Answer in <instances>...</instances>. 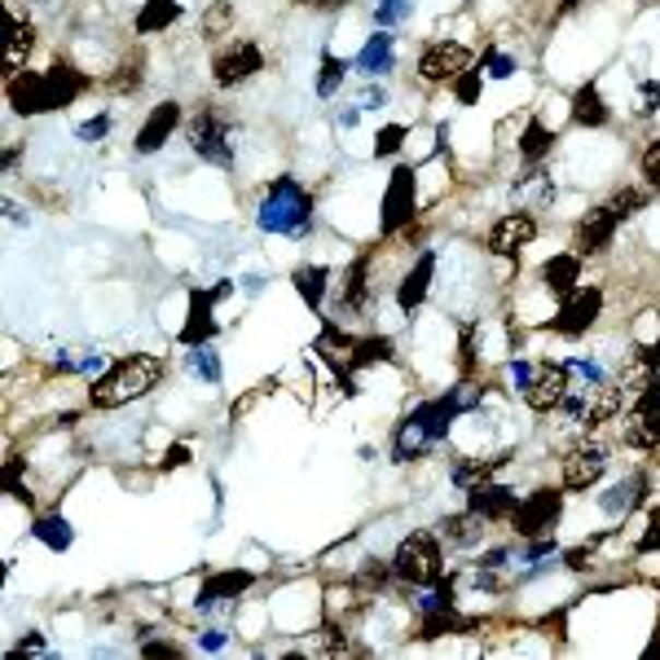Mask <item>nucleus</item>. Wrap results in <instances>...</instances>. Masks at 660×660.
<instances>
[{
    "label": "nucleus",
    "mask_w": 660,
    "mask_h": 660,
    "mask_svg": "<svg viewBox=\"0 0 660 660\" xmlns=\"http://www.w3.org/2000/svg\"><path fill=\"white\" fill-rule=\"evenodd\" d=\"M559 516H564V493L559 488H533L529 498L511 511V529L533 542V538H546L559 525Z\"/></svg>",
    "instance_id": "nucleus-8"
},
{
    "label": "nucleus",
    "mask_w": 660,
    "mask_h": 660,
    "mask_svg": "<svg viewBox=\"0 0 660 660\" xmlns=\"http://www.w3.org/2000/svg\"><path fill=\"white\" fill-rule=\"evenodd\" d=\"M538 238V221L529 212H511L488 229V251L493 256H520V247H529Z\"/></svg>",
    "instance_id": "nucleus-19"
},
{
    "label": "nucleus",
    "mask_w": 660,
    "mask_h": 660,
    "mask_svg": "<svg viewBox=\"0 0 660 660\" xmlns=\"http://www.w3.org/2000/svg\"><path fill=\"white\" fill-rule=\"evenodd\" d=\"M599 313H603V291L599 286H577L573 295H564L559 299V313H555V330L559 335H586V330L599 321Z\"/></svg>",
    "instance_id": "nucleus-12"
},
{
    "label": "nucleus",
    "mask_w": 660,
    "mask_h": 660,
    "mask_svg": "<svg viewBox=\"0 0 660 660\" xmlns=\"http://www.w3.org/2000/svg\"><path fill=\"white\" fill-rule=\"evenodd\" d=\"M45 84H49V102H54V110H67V106L89 89V75H84V71H75L71 62H54V67L45 71Z\"/></svg>",
    "instance_id": "nucleus-23"
},
{
    "label": "nucleus",
    "mask_w": 660,
    "mask_h": 660,
    "mask_svg": "<svg viewBox=\"0 0 660 660\" xmlns=\"http://www.w3.org/2000/svg\"><path fill=\"white\" fill-rule=\"evenodd\" d=\"M119 71H123V75H115V89H119V93H137L141 80H145V75H141V58H137V62H123Z\"/></svg>",
    "instance_id": "nucleus-50"
},
{
    "label": "nucleus",
    "mask_w": 660,
    "mask_h": 660,
    "mask_svg": "<svg viewBox=\"0 0 660 660\" xmlns=\"http://www.w3.org/2000/svg\"><path fill=\"white\" fill-rule=\"evenodd\" d=\"M467 629H475V621H467V616H458L453 608H445V612H427V616H423L419 638H445V634H467Z\"/></svg>",
    "instance_id": "nucleus-34"
},
{
    "label": "nucleus",
    "mask_w": 660,
    "mask_h": 660,
    "mask_svg": "<svg viewBox=\"0 0 660 660\" xmlns=\"http://www.w3.org/2000/svg\"><path fill=\"white\" fill-rule=\"evenodd\" d=\"M401 145H405V123H388V128H379V137H375V158H392Z\"/></svg>",
    "instance_id": "nucleus-43"
},
{
    "label": "nucleus",
    "mask_w": 660,
    "mask_h": 660,
    "mask_svg": "<svg viewBox=\"0 0 660 660\" xmlns=\"http://www.w3.org/2000/svg\"><path fill=\"white\" fill-rule=\"evenodd\" d=\"M264 234H286V238H304L313 229V199L295 177H273V186L260 199L256 212Z\"/></svg>",
    "instance_id": "nucleus-3"
},
{
    "label": "nucleus",
    "mask_w": 660,
    "mask_h": 660,
    "mask_svg": "<svg viewBox=\"0 0 660 660\" xmlns=\"http://www.w3.org/2000/svg\"><path fill=\"white\" fill-rule=\"evenodd\" d=\"M616 225H621V212L612 208V203H603V208H594L581 225H577V256H599V251H608L612 247V238H616Z\"/></svg>",
    "instance_id": "nucleus-16"
},
{
    "label": "nucleus",
    "mask_w": 660,
    "mask_h": 660,
    "mask_svg": "<svg viewBox=\"0 0 660 660\" xmlns=\"http://www.w3.org/2000/svg\"><path fill=\"white\" fill-rule=\"evenodd\" d=\"M10 106H14V115H49L54 102H49L45 71H14L10 75Z\"/></svg>",
    "instance_id": "nucleus-18"
},
{
    "label": "nucleus",
    "mask_w": 660,
    "mask_h": 660,
    "mask_svg": "<svg viewBox=\"0 0 660 660\" xmlns=\"http://www.w3.org/2000/svg\"><path fill=\"white\" fill-rule=\"evenodd\" d=\"M186 137H190V150L203 158V163H216V168H234V150H229V123H225V115H216L212 106H203L195 119H190V128H186Z\"/></svg>",
    "instance_id": "nucleus-5"
},
{
    "label": "nucleus",
    "mask_w": 660,
    "mask_h": 660,
    "mask_svg": "<svg viewBox=\"0 0 660 660\" xmlns=\"http://www.w3.org/2000/svg\"><path fill=\"white\" fill-rule=\"evenodd\" d=\"M516 507H520V503H516V488H507V484L484 480V484H471V488H467V511H475L484 525H488V520H511Z\"/></svg>",
    "instance_id": "nucleus-17"
},
{
    "label": "nucleus",
    "mask_w": 660,
    "mask_h": 660,
    "mask_svg": "<svg viewBox=\"0 0 660 660\" xmlns=\"http://www.w3.org/2000/svg\"><path fill=\"white\" fill-rule=\"evenodd\" d=\"M344 71L349 62H340L335 54H321V75H317V97H335L340 84H344Z\"/></svg>",
    "instance_id": "nucleus-38"
},
{
    "label": "nucleus",
    "mask_w": 660,
    "mask_h": 660,
    "mask_svg": "<svg viewBox=\"0 0 660 660\" xmlns=\"http://www.w3.org/2000/svg\"><path fill=\"white\" fill-rule=\"evenodd\" d=\"M177 19H181V5H177V0H145L141 14H137V32H141V36L168 32Z\"/></svg>",
    "instance_id": "nucleus-30"
},
{
    "label": "nucleus",
    "mask_w": 660,
    "mask_h": 660,
    "mask_svg": "<svg viewBox=\"0 0 660 660\" xmlns=\"http://www.w3.org/2000/svg\"><path fill=\"white\" fill-rule=\"evenodd\" d=\"M467 67H471V49L458 45V40H436V45H427V49L419 54V75H423L427 84H449V80H458Z\"/></svg>",
    "instance_id": "nucleus-13"
},
{
    "label": "nucleus",
    "mask_w": 660,
    "mask_h": 660,
    "mask_svg": "<svg viewBox=\"0 0 660 660\" xmlns=\"http://www.w3.org/2000/svg\"><path fill=\"white\" fill-rule=\"evenodd\" d=\"M392 62H397V45H392V36L388 32H379V36H370L366 40V49L357 54V71L362 75H384V71H392Z\"/></svg>",
    "instance_id": "nucleus-27"
},
{
    "label": "nucleus",
    "mask_w": 660,
    "mask_h": 660,
    "mask_svg": "<svg viewBox=\"0 0 660 660\" xmlns=\"http://www.w3.org/2000/svg\"><path fill=\"white\" fill-rule=\"evenodd\" d=\"M551 145H555V132L533 115V119L525 123V132H520V154H525L529 163H542V158L551 154Z\"/></svg>",
    "instance_id": "nucleus-33"
},
{
    "label": "nucleus",
    "mask_w": 660,
    "mask_h": 660,
    "mask_svg": "<svg viewBox=\"0 0 660 660\" xmlns=\"http://www.w3.org/2000/svg\"><path fill=\"white\" fill-rule=\"evenodd\" d=\"M106 132H110V115H97V119H89V123H80V128H75V137H80V141H89V145H93V141H102Z\"/></svg>",
    "instance_id": "nucleus-53"
},
{
    "label": "nucleus",
    "mask_w": 660,
    "mask_h": 660,
    "mask_svg": "<svg viewBox=\"0 0 660 660\" xmlns=\"http://www.w3.org/2000/svg\"><path fill=\"white\" fill-rule=\"evenodd\" d=\"M384 102H388V89H375V84H370V89L362 93V106H366V110H379Z\"/></svg>",
    "instance_id": "nucleus-58"
},
{
    "label": "nucleus",
    "mask_w": 660,
    "mask_h": 660,
    "mask_svg": "<svg viewBox=\"0 0 660 660\" xmlns=\"http://www.w3.org/2000/svg\"><path fill=\"white\" fill-rule=\"evenodd\" d=\"M379 362H392V340H388V335L353 340V349H349V370H362V366H379Z\"/></svg>",
    "instance_id": "nucleus-32"
},
{
    "label": "nucleus",
    "mask_w": 660,
    "mask_h": 660,
    "mask_svg": "<svg viewBox=\"0 0 660 660\" xmlns=\"http://www.w3.org/2000/svg\"><path fill=\"white\" fill-rule=\"evenodd\" d=\"M445 608H453V577H449V581H445V577L432 581V590L419 599V612H423V616H427V612H445Z\"/></svg>",
    "instance_id": "nucleus-40"
},
{
    "label": "nucleus",
    "mask_w": 660,
    "mask_h": 660,
    "mask_svg": "<svg viewBox=\"0 0 660 660\" xmlns=\"http://www.w3.org/2000/svg\"><path fill=\"white\" fill-rule=\"evenodd\" d=\"M168 375V362L154 353H132L123 362H115L93 388H89V405L93 410H119L137 397H145L150 388H158V379Z\"/></svg>",
    "instance_id": "nucleus-2"
},
{
    "label": "nucleus",
    "mask_w": 660,
    "mask_h": 660,
    "mask_svg": "<svg viewBox=\"0 0 660 660\" xmlns=\"http://www.w3.org/2000/svg\"><path fill=\"white\" fill-rule=\"evenodd\" d=\"M295 5H304V10H321V14H330V10H344V5H353V0H295Z\"/></svg>",
    "instance_id": "nucleus-57"
},
{
    "label": "nucleus",
    "mask_w": 660,
    "mask_h": 660,
    "mask_svg": "<svg viewBox=\"0 0 660 660\" xmlns=\"http://www.w3.org/2000/svg\"><path fill=\"white\" fill-rule=\"evenodd\" d=\"M203 647H208V651H221V647H225V634H221V629H208V634H203Z\"/></svg>",
    "instance_id": "nucleus-61"
},
{
    "label": "nucleus",
    "mask_w": 660,
    "mask_h": 660,
    "mask_svg": "<svg viewBox=\"0 0 660 660\" xmlns=\"http://www.w3.org/2000/svg\"><path fill=\"white\" fill-rule=\"evenodd\" d=\"M432 278H436V251H423V256L414 260V269L401 278V286H397V304H401L405 313H414V308L427 299Z\"/></svg>",
    "instance_id": "nucleus-22"
},
{
    "label": "nucleus",
    "mask_w": 660,
    "mask_h": 660,
    "mask_svg": "<svg viewBox=\"0 0 660 660\" xmlns=\"http://www.w3.org/2000/svg\"><path fill=\"white\" fill-rule=\"evenodd\" d=\"M256 71H264V54H260V45H251V40H234L229 49H221V54L212 58V80H216L221 89H238V84H247Z\"/></svg>",
    "instance_id": "nucleus-11"
},
{
    "label": "nucleus",
    "mask_w": 660,
    "mask_h": 660,
    "mask_svg": "<svg viewBox=\"0 0 660 660\" xmlns=\"http://www.w3.org/2000/svg\"><path fill=\"white\" fill-rule=\"evenodd\" d=\"M603 538H590V542H581V546H573V551H564V564L573 568V573H586L590 568V555H594V546H599Z\"/></svg>",
    "instance_id": "nucleus-47"
},
{
    "label": "nucleus",
    "mask_w": 660,
    "mask_h": 660,
    "mask_svg": "<svg viewBox=\"0 0 660 660\" xmlns=\"http://www.w3.org/2000/svg\"><path fill=\"white\" fill-rule=\"evenodd\" d=\"M190 370H195V375H203L208 384H221V362H216L212 344H199V349L190 353Z\"/></svg>",
    "instance_id": "nucleus-41"
},
{
    "label": "nucleus",
    "mask_w": 660,
    "mask_h": 660,
    "mask_svg": "<svg viewBox=\"0 0 660 660\" xmlns=\"http://www.w3.org/2000/svg\"><path fill=\"white\" fill-rule=\"evenodd\" d=\"M23 651H32V656H36V651H45V638H40V634H27V638L19 643V656H23Z\"/></svg>",
    "instance_id": "nucleus-60"
},
{
    "label": "nucleus",
    "mask_w": 660,
    "mask_h": 660,
    "mask_svg": "<svg viewBox=\"0 0 660 660\" xmlns=\"http://www.w3.org/2000/svg\"><path fill=\"white\" fill-rule=\"evenodd\" d=\"M568 388H573V366L542 362V366H533V379H529V388H525V401L546 414V410H555V405L564 401Z\"/></svg>",
    "instance_id": "nucleus-14"
},
{
    "label": "nucleus",
    "mask_w": 660,
    "mask_h": 660,
    "mask_svg": "<svg viewBox=\"0 0 660 660\" xmlns=\"http://www.w3.org/2000/svg\"><path fill=\"white\" fill-rule=\"evenodd\" d=\"M480 529H484V520L475 516V511H467V516H449V520H440V533L453 542V546H471L475 538H480Z\"/></svg>",
    "instance_id": "nucleus-37"
},
{
    "label": "nucleus",
    "mask_w": 660,
    "mask_h": 660,
    "mask_svg": "<svg viewBox=\"0 0 660 660\" xmlns=\"http://www.w3.org/2000/svg\"><path fill=\"white\" fill-rule=\"evenodd\" d=\"M507 462V453H498V458H475V462H458L453 467V484L458 488H471V484H484L493 471H498Z\"/></svg>",
    "instance_id": "nucleus-36"
},
{
    "label": "nucleus",
    "mask_w": 660,
    "mask_h": 660,
    "mask_svg": "<svg viewBox=\"0 0 660 660\" xmlns=\"http://www.w3.org/2000/svg\"><path fill=\"white\" fill-rule=\"evenodd\" d=\"M480 80H484V71H471V67L453 80V93H458V102H462V106H471V102L480 97Z\"/></svg>",
    "instance_id": "nucleus-46"
},
{
    "label": "nucleus",
    "mask_w": 660,
    "mask_h": 660,
    "mask_svg": "<svg viewBox=\"0 0 660 660\" xmlns=\"http://www.w3.org/2000/svg\"><path fill=\"white\" fill-rule=\"evenodd\" d=\"M511 195H516L520 208H546V203H555V181L546 173H529V177L516 181Z\"/></svg>",
    "instance_id": "nucleus-31"
},
{
    "label": "nucleus",
    "mask_w": 660,
    "mask_h": 660,
    "mask_svg": "<svg viewBox=\"0 0 660 660\" xmlns=\"http://www.w3.org/2000/svg\"><path fill=\"white\" fill-rule=\"evenodd\" d=\"M229 291H234V282H216L212 291H203V286L190 291V313H186V326H181V344H186V349H199V344H212V340H216V317H212V308H216V299H225Z\"/></svg>",
    "instance_id": "nucleus-9"
},
{
    "label": "nucleus",
    "mask_w": 660,
    "mask_h": 660,
    "mask_svg": "<svg viewBox=\"0 0 660 660\" xmlns=\"http://www.w3.org/2000/svg\"><path fill=\"white\" fill-rule=\"evenodd\" d=\"M621 388L616 384H594V388H568L564 392V410L573 414V423H581V427H599V423H608V419H616L621 414Z\"/></svg>",
    "instance_id": "nucleus-6"
},
{
    "label": "nucleus",
    "mask_w": 660,
    "mask_h": 660,
    "mask_svg": "<svg viewBox=\"0 0 660 660\" xmlns=\"http://www.w3.org/2000/svg\"><path fill=\"white\" fill-rule=\"evenodd\" d=\"M5 493L14 503H32V493L23 488V458H10L5 462Z\"/></svg>",
    "instance_id": "nucleus-45"
},
{
    "label": "nucleus",
    "mask_w": 660,
    "mask_h": 660,
    "mask_svg": "<svg viewBox=\"0 0 660 660\" xmlns=\"http://www.w3.org/2000/svg\"><path fill=\"white\" fill-rule=\"evenodd\" d=\"M392 573L410 586H432L445 577V555H440V542L432 533H410L397 555H392Z\"/></svg>",
    "instance_id": "nucleus-4"
},
{
    "label": "nucleus",
    "mask_w": 660,
    "mask_h": 660,
    "mask_svg": "<svg viewBox=\"0 0 660 660\" xmlns=\"http://www.w3.org/2000/svg\"><path fill=\"white\" fill-rule=\"evenodd\" d=\"M414 212H419V177H414V168H405V163H401V168L392 173V181H388V195H384L379 229L397 234V229H405L414 221Z\"/></svg>",
    "instance_id": "nucleus-10"
},
{
    "label": "nucleus",
    "mask_w": 660,
    "mask_h": 660,
    "mask_svg": "<svg viewBox=\"0 0 660 660\" xmlns=\"http://www.w3.org/2000/svg\"><path fill=\"white\" fill-rule=\"evenodd\" d=\"M656 458H660V445H656Z\"/></svg>",
    "instance_id": "nucleus-62"
},
{
    "label": "nucleus",
    "mask_w": 660,
    "mask_h": 660,
    "mask_svg": "<svg viewBox=\"0 0 660 660\" xmlns=\"http://www.w3.org/2000/svg\"><path fill=\"white\" fill-rule=\"evenodd\" d=\"M475 405H480V388H475V384H458V388H449L445 397L423 401L419 410H410L405 423L397 427V445H392L397 462H414V458H423L427 449H436V445L449 436L453 419H462V414L475 410Z\"/></svg>",
    "instance_id": "nucleus-1"
},
{
    "label": "nucleus",
    "mask_w": 660,
    "mask_h": 660,
    "mask_svg": "<svg viewBox=\"0 0 660 660\" xmlns=\"http://www.w3.org/2000/svg\"><path fill=\"white\" fill-rule=\"evenodd\" d=\"M370 256H362V260H353V269L344 273V291H340V313H357V308H366V299H370Z\"/></svg>",
    "instance_id": "nucleus-28"
},
{
    "label": "nucleus",
    "mask_w": 660,
    "mask_h": 660,
    "mask_svg": "<svg viewBox=\"0 0 660 660\" xmlns=\"http://www.w3.org/2000/svg\"><path fill=\"white\" fill-rule=\"evenodd\" d=\"M643 493H647V475L638 471V475H629V480H621V484H612L603 498H599V507L608 511V516H629L638 503H643Z\"/></svg>",
    "instance_id": "nucleus-25"
},
{
    "label": "nucleus",
    "mask_w": 660,
    "mask_h": 660,
    "mask_svg": "<svg viewBox=\"0 0 660 660\" xmlns=\"http://www.w3.org/2000/svg\"><path fill=\"white\" fill-rule=\"evenodd\" d=\"M660 551V507H651L647 516V533L638 538V555H656Z\"/></svg>",
    "instance_id": "nucleus-49"
},
{
    "label": "nucleus",
    "mask_w": 660,
    "mask_h": 660,
    "mask_svg": "<svg viewBox=\"0 0 660 660\" xmlns=\"http://www.w3.org/2000/svg\"><path fill=\"white\" fill-rule=\"evenodd\" d=\"M484 62H488V75H493V80H507V75L516 71V62L503 58V54H484Z\"/></svg>",
    "instance_id": "nucleus-55"
},
{
    "label": "nucleus",
    "mask_w": 660,
    "mask_h": 660,
    "mask_svg": "<svg viewBox=\"0 0 660 660\" xmlns=\"http://www.w3.org/2000/svg\"><path fill=\"white\" fill-rule=\"evenodd\" d=\"M256 586V573H247V568H225V573H212V577H203V586H199V608H216V603H225V599H238L243 590H251Z\"/></svg>",
    "instance_id": "nucleus-21"
},
{
    "label": "nucleus",
    "mask_w": 660,
    "mask_h": 660,
    "mask_svg": "<svg viewBox=\"0 0 660 660\" xmlns=\"http://www.w3.org/2000/svg\"><path fill=\"white\" fill-rule=\"evenodd\" d=\"M181 128V106L168 97V102H158L150 115H145V123L137 128V154H154V150H163V141H168L173 132Z\"/></svg>",
    "instance_id": "nucleus-20"
},
{
    "label": "nucleus",
    "mask_w": 660,
    "mask_h": 660,
    "mask_svg": "<svg viewBox=\"0 0 660 660\" xmlns=\"http://www.w3.org/2000/svg\"><path fill=\"white\" fill-rule=\"evenodd\" d=\"M229 19H234V5H229V0H216V5L203 14V40H216L229 27Z\"/></svg>",
    "instance_id": "nucleus-42"
},
{
    "label": "nucleus",
    "mask_w": 660,
    "mask_h": 660,
    "mask_svg": "<svg viewBox=\"0 0 660 660\" xmlns=\"http://www.w3.org/2000/svg\"><path fill=\"white\" fill-rule=\"evenodd\" d=\"M621 440L629 449H656L660 445V379H647L634 410L621 423Z\"/></svg>",
    "instance_id": "nucleus-7"
},
{
    "label": "nucleus",
    "mask_w": 660,
    "mask_h": 660,
    "mask_svg": "<svg viewBox=\"0 0 660 660\" xmlns=\"http://www.w3.org/2000/svg\"><path fill=\"white\" fill-rule=\"evenodd\" d=\"M656 106H660V84L651 80V84H643V93H638V110H643V115H651Z\"/></svg>",
    "instance_id": "nucleus-56"
},
{
    "label": "nucleus",
    "mask_w": 660,
    "mask_h": 660,
    "mask_svg": "<svg viewBox=\"0 0 660 660\" xmlns=\"http://www.w3.org/2000/svg\"><path fill=\"white\" fill-rule=\"evenodd\" d=\"M32 538H36V542H45V546H49V551H58V555H62V551H71V542H75V533H71V525H67L62 516H40V520H36V529H32Z\"/></svg>",
    "instance_id": "nucleus-35"
},
{
    "label": "nucleus",
    "mask_w": 660,
    "mask_h": 660,
    "mask_svg": "<svg viewBox=\"0 0 660 660\" xmlns=\"http://www.w3.org/2000/svg\"><path fill=\"white\" fill-rule=\"evenodd\" d=\"M177 467H190V445H168L158 458V471H177Z\"/></svg>",
    "instance_id": "nucleus-52"
},
{
    "label": "nucleus",
    "mask_w": 660,
    "mask_h": 660,
    "mask_svg": "<svg viewBox=\"0 0 660 660\" xmlns=\"http://www.w3.org/2000/svg\"><path fill=\"white\" fill-rule=\"evenodd\" d=\"M603 471H608V449L586 440V445L568 449V458H564V488H590L603 480Z\"/></svg>",
    "instance_id": "nucleus-15"
},
{
    "label": "nucleus",
    "mask_w": 660,
    "mask_h": 660,
    "mask_svg": "<svg viewBox=\"0 0 660 660\" xmlns=\"http://www.w3.org/2000/svg\"><path fill=\"white\" fill-rule=\"evenodd\" d=\"M643 177H647V186H651V190H660V137L643 150Z\"/></svg>",
    "instance_id": "nucleus-48"
},
{
    "label": "nucleus",
    "mask_w": 660,
    "mask_h": 660,
    "mask_svg": "<svg viewBox=\"0 0 660 660\" xmlns=\"http://www.w3.org/2000/svg\"><path fill=\"white\" fill-rule=\"evenodd\" d=\"M511 379H516V388L525 392V388H529V379H533V366H525V362H511Z\"/></svg>",
    "instance_id": "nucleus-59"
},
{
    "label": "nucleus",
    "mask_w": 660,
    "mask_h": 660,
    "mask_svg": "<svg viewBox=\"0 0 660 660\" xmlns=\"http://www.w3.org/2000/svg\"><path fill=\"white\" fill-rule=\"evenodd\" d=\"M32 49H36V27L19 19V23H14V36H10V71H19Z\"/></svg>",
    "instance_id": "nucleus-39"
},
{
    "label": "nucleus",
    "mask_w": 660,
    "mask_h": 660,
    "mask_svg": "<svg viewBox=\"0 0 660 660\" xmlns=\"http://www.w3.org/2000/svg\"><path fill=\"white\" fill-rule=\"evenodd\" d=\"M141 656H150V660H181L186 647H177V643H145Z\"/></svg>",
    "instance_id": "nucleus-54"
},
{
    "label": "nucleus",
    "mask_w": 660,
    "mask_h": 660,
    "mask_svg": "<svg viewBox=\"0 0 660 660\" xmlns=\"http://www.w3.org/2000/svg\"><path fill=\"white\" fill-rule=\"evenodd\" d=\"M410 10H414V0H379L375 23H379V27H397V23L410 19Z\"/></svg>",
    "instance_id": "nucleus-44"
},
{
    "label": "nucleus",
    "mask_w": 660,
    "mask_h": 660,
    "mask_svg": "<svg viewBox=\"0 0 660 660\" xmlns=\"http://www.w3.org/2000/svg\"><path fill=\"white\" fill-rule=\"evenodd\" d=\"M573 123H581V128H603L608 123V102H603V93H599L594 80H586L573 93Z\"/></svg>",
    "instance_id": "nucleus-26"
},
{
    "label": "nucleus",
    "mask_w": 660,
    "mask_h": 660,
    "mask_svg": "<svg viewBox=\"0 0 660 660\" xmlns=\"http://www.w3.org/2000/svg\"><path fill=\"white\" fill-rule=\"evenodd\" d=\"M643 203H647V195H643V190H621V195L612 199V208L621 212V221H629V216H634Z\"/></svg>",
    "instance_id": "nucleus-51"
},
{
    "label": "nucleus",
    "mask_w": 660,
    "mask_h": 660,
    "mask_svg": "<svg viewBox=\"0 0 660 660\" xmlns=\"http://www.w3.org/2000/svg\"><path fill=\"white\" fill-rule=\"evenodd\" d=\"M542 282H546V291H551L555 299L573 295V291H577V282H581V256H577V251H559V256H551V260L542 264Z\"/></svg>",
    "instance_id": "nucleus-24"
},
{
    "label": "nucleus",
    "mask_w": 660,
    "mask_h": 660,
    "mask_svg": "<svg viewBox=\"0 0 660 660\" xmlns=\"http://www.w3.org/2000/svg\"><path fill=\"white\" fill-rule=\"evenodd\" d=\"M291 282H295V295H299L308 308H321V299H326V282H330V269H326V264H299V269L291 273Z\"/></svg>",
    "instance_id": "nucleus-29"
}]
</instances>
